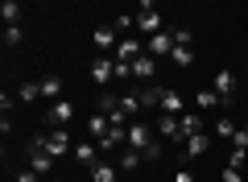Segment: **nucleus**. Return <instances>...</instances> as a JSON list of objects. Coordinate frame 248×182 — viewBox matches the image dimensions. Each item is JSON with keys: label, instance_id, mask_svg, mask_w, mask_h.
Instances as JSON below:
<instances>
[{"label": "nucleus", "instance_id": "1", "mask_svg": "<svg viewBox=\"0 0 248 182\" xmlns=\"http://www.w3.org/2000/svg\"><path fill=\"white\" fill-rule=\"evenodd\" d=\"M215 91H219V99L223 104H232V96H236V70H228V66H219L215 70Z\"/></svg>", "mask_w": 248, "mask_h": 182}, {"label": "nucleus", "instance_id": "2", "mask_svg": "<svg viewBox=\"0 0 248 182\" xmlns=\"http://www.w3.org/2000/svg\"><path fill=\"white\" fill-rule=\"evenodd\" d=\"M42 149H46V153H54V157H62L66 149H71V137H66V129H50V132L42 137Z\"/></svg>", "mask_w": 248, "mask_h": 182}, {"label": "nucleus", "instance_id": "3", "mask_svg": "<svg viewBox=\"0 0 248 182\" xmlns=\"http://www.w3.org/2000/svg\"><path fill=\"white\" fill-rule=\"evenodd\" d=\"M170 50H174V29H161V33H153L145 42V54H153V58L157 54H170Z\"/></svg>", "mask_w": 248, "mask_h": 182}, {"label": "nucleus", "instance_id": "4", "mask_svg": "<svg viewBox=\"0 0 248 182\" xmlns=\"http://www.w3.org/2000/svg\"><path fill=\"white\" fill-rule=\"evenodd\" d=\"M128 145L145 153V149L153 145V129H149V124H141V120H137V124H128Z\"/></svg>", "mask_w": 248, "mask_h": 182}, {"label": "nucleus", "instance_id": "5", "mask_svg": "<svg viewBox=\"0 0 248 182\" xmlns=\"http://www.w3.org/2000/svg\"><path fill=\"white\" fill-rule=\"evenodd\" d=\"M195 132H203V116H199V112H182V116H178V141L195 137Z\"/></svg>", "mask_w": 248, "mask_h": 182}, {"label": "nucleus", "instance_id": "6", "mask_svg": "<svg viewBox=\"0 0 248 182\" xmlns=\"http://www.w3.org/2000/svg\"><path fill=\"white\" fill-rule=\"evenodd\" d=\"M29 165H33L37 174H50L54 153H46V149H42V141H33V145H29Z\"/></svg>", "mask_w": 248, "mask_h": 182}, {"label": "nucleus", "instance_id": "7", "mask_svg": "<svg viewBox=\"0 0 248 182\" xmlns=\"http://www.w3.org/2000/svg\"><path fill=\"white\" fill-rule=\"evenodd\" d=\"M137 29H141L145 37L161 33V13H157V9H141V17H137Z\"/></svg>", "mask_w": 248, "mask_h": 182}, {"label": "nucleus", "instance_id": "8", "mask_svg": "<svg viewBox=\"0 0 248 182\" xmlns=\"http://www.w3.org/2000/svg\"><path fill=\"white\" fill-rule=\"evenodd\" d=\"M91 79L99 87H108V79H116V58H95L91 62Z\"/></svg>", "mask_w": 248, "mask_h": 182}, {"label": "nucleus", "instance_id": "9", "mask_svg": "<svg viewBox=\"0 0 248 182\" xmlns=\"http://www.w3.org/2000/svg\"><path fill=\"white\" fill-rule=\"evenodd\" d=\"M112 54H116V62H133V58H141L145 50H141V42H137V37H120V46H116Z\"/></svg>", "mask_w": 248, "mask_h": 182}, {"label": "nucleus", "instance_id": "10", "mask_svg": "<svg viewBox=\"0 0 248 182\" xmlns=\"http://www.w3.org/2000/svg\"><path fill=\"white\" fill-rule=\"evenodd\" d=\"M66 120H75V104L71 99H54V108H50V124H66Z\"/></svg>", "mask_w": 248, "mask_h": 182}, {"label": "nucleus", "instance_id": "11", "mask_svg": "<svg viewBox=\"0 0 248 182\" xmlns=\"http://www.w3.org/2000/svg\"><path fill=\"white\" fill-rule=\"evenodd\" d=\"M182 149H186V157H203L207 149H211V137H207V132H195V137L182 141Z\"/></svg>", "mask_w": 248, "mask_h": 182}, {"label": "nucleus", "instance_id": "12", "mask_svg": "<svg viewBox=\"0 0 248 182\" xmlns=\"http://www.w3.org/2000/svg\"><path fill=\"white\" fill-rule=\"evenodd\" d=\"M95 153H99V145H95V141H79V145H75V162H79V165H87V170L99 162Z\"/></svg>", "mask_w": 248, "mask_h": 182}, {"label": "nucleus", "instance_id": "13", "mask_svg": "<svg viewBox=\"0 0 248 182\" xmlns=\"http://www.w3.org/2000/svg\"><path fill=\"white\" fill-rule=\"evenodd\" d=\"M91 182H120V165L95 162V165H91Z\"/></svg>", "mask_w": 248, "mask_h": 182}, {"label": "nucleus", "instance_id": "14", "mask_svg": "<svg viewBox=\"0 0 248 182\" xmlns=\"http://www.w3.org/2000/svg\"><path fill=\"white\" fill-rule=\"evenodd\" d=\"M153 75H157V62H153V54H141V58H133V79H145V83H149Z\"/></svg>", "mask_w": 248, "mask_h": 182}, {"label": "nucleus", "instance_id": "15", "mask_svg": "<svg viewBox=\"0 0 248 182\" xmlns=\"http://www.w3.org/2000/svg\"><path fill=\"white\" fill-rule=\"evenodd\" d=\"M87 132H91V137H95V145H99V141H104L108 132H112V120H108L104 112H95V116H91V120H87Z\"/></svg>", "mask_w": 248, "mask_h": 182}, {"label": "nucleus", "instance_id": "16", "mask_svg": "<svg viewBox=\"0 0 248 182\" xmlns=\"http://www.w3.org/2000/svg\"><path fill=\"white\" fill-rule=\"evenodd\" d=\"M161 112H170V116H182V96L178 91H170V87H161Z\"/></svg>", "mask_w": 248, "mask_h": 182}, {"label": "nucleus", "instance_id": "17", "mask_svg": "<svg viewBox=\"0 0 248 182\" xmlns=\"http://www.w3.org/2000/svg\"><path fill=\"white\" fill-rule=\"evenodd\" d=\"M195 108H199V112H207V108H223V99H219L215 87H203V91L195 96Z\"/></svg>", "mask_w": 248, "mask_h": 182}, {"label": "nucleus", "instance_id": "18", "mask_svg": "<svg viewBox=\"0 0 248 182\" xmlns=\"http://www.w3.org/2000/svg\"><path fill=\"white\" fill-rule=\"evenodd\" d=\"M95 46H99V50H116V46H120V33H116V25L95 29Z\"/></svg>", "mask_w": 248, "mask_h": 182}, {"label": "nucleus", "instance_id": "19", "mask_svg": "<svg viewBox=\"0 0 248 182\" xmlns=\"http://www.w3.org/2000/svg\"><path fill=\"white\" fill-rule=\"evenodd\" d=\"M157 137H161V141H178V116L161 112V120H157Z\"/></svg>", "mask_w": 248, "mask_h": 182}, {"label": "nucleus", "instance_id": "20", "mask_svg": "<svg viewBox=\"0 0 248 182\" xmlns=\"http://www.w3.org/2000/svg\"><path fill=\"white\" fill-rule=\"evenodd\" d=\"M141 162H145V157H141V149H133V145H128V149H120V162H116V165H120V174H128V170H137Z\"/></svg>", "mask_w": 248, "mask_h": 182}, {"label": "nucleus", "instance_id": "21", "mask_svg": "<svg viewBox=\"0 0 248 182\" xmlns=\"http://www.w3.org/2000/svg\"><path fill=\"white\" fill-rule=\"evenodd\" d=\"M42 99H62V75H46L42 79Z\"/></svg>", "mask_w": 248, "mask_h": 182}, {"label": "nucleus", "instance_id": "22", "mask_svg": "<svg viewBox=\"0 0 248 182\" xmlns=\"http://www.w3.org/2000/svg\"><path fill=\"white\" fill-rule=\"evenodd\" d=\"M0 17H4V25H21V4L17 0H4L0 4Z\"/></svg>", "mask_w": 248, "mask_h": 182}, {"label": "nucleus", "instance_id": "23", "mask_svg": "<svg viewBox=\"0 0 248 182\" xmlns=\"http://www.w3.org/2000/svg\"><path fill=\"white\" fill-rule=\"evenodd\" d=\"M104 116H108V120H112V124H116V129H128V112H124V104H120V99H116V104H112V108H108V112H104Z\"/></svg>", "mask_w": 248, "mask_h": 182}, {"label": "nucleus", "instance_id": "24", "mask_svg": "<svg viewBox=\"0 0 248 182\" xmlns=\"http://www.w3.org/2000/svg\"><path fill=\"white\" fill-rule=\"evenodd\" d=\"M170 58H174V66H190V62H195V50H190V46H174Z\"/></svg>", "mask_w": 248, "mask_h": 182}, {"label": "nucleus", "instance_id": "25", "mask_svg": "<svg viewBox=\"0 0 248 182\" xmlns=\"http://www.w3.org/2000/svg\"><path fill=\"white\" fill-rule=\"evenodd\" d=\"M37 96H42V83H21L17 87V99H21V104H33Z\"/></svg>", "mask_w": 248, "mask_h": 182}, {"label": "nucleus", "instance_id": "26", "mask_svg": "<svg viewBox=\"0 0 248 182\" xmlns=\"http://www.w3.org/2000/svg\"><path fill=\"white\" fill-rule=\"evenodd\" d=\"M137 99H141V108H157L161 104V87H145V91H137Z\"/></svg>", "mask_w": 248, "mask_h": 182}, {"label": "nucleus", "instance_id": "27", "mask_svg": "<svg viewBox=\"0 0 248 182\" xmlns=\"http://www.w3.org/2000/svg\"><path fill=\"white\" fill-rule=\"evenodd\" d=\"M215 132H219V137H236V120H228V116H219V120H215Z\"/></svg>", "mask_w": 248, "mask_h": 182}, {"label": "nucleus", "instance_id": "28", "mask_svg": "<svg viewBox=\"0 0 248 182\" xmlns=\"http://www.w3.org/2000/svg\"><path fill=\"white\" fill-rule=\"evenodd\" d=\"M21 42H25L21 25H4V46H21Z\"/></svg>", "mask_w": 248, "mask_h": 182}, {"label": "nucleus", "instance_id": "29", "mask_svg": "<svg viewBox=\"0 0 248 182\" xmlns=\"http://www.w3.org/2000/svg\"><path fill=\"white\" fill-rule=\"evenodd\" d=\"M112 25H116V33H128V29H137V17H116Z\"/></svg>", "mask_w": 248, "mask_h": 182}, {"label": "nucleus", "instance_id": "30", "mask_svg": "<svg viewBox=\"0 0 248 182\" xmlns=\"http://www.w3.org/2000/svg\"><path fill=\"white\" fill-rule=\"evenodd\" d=\"M244 162H248V153H240V149L228 153V165H236V170H244Z\"/></svg>", "mask_w": 248, "mask_h": 182}, {"label": "nucleus", "instance_id": "31", "mask_svg": "<svg viewBox=\"0 0 248 182\" xmlns=\"http://www.w3.org/2000/svg\"><path fill=\"white\" fill-rule=\"evenodd\" d=\"M141 157H145V162H157V157H161V141H153V145H149V149H145V153H141Z\"/></svg>", "mask_w": 248, "mask_h": 182}, {"label": "nucleus", "instance_id": "32", "mask_svg": "<svg viewBox=\"0 0 248 182\" xmlns=\"http://www.w3.org/2000/svg\"><path fill=\"white\" fill-rule=\"evenodd\" d=\"M174 46H190V29H174Z\"/></svg>", "mask_w": 248, "mask_h": 182}, {"label": "nucleus", "instance_id": "33", "mask_svg": "<svg viewBox=\"0 0 248 182\" xmlns=\"http://www.w3.org/2000/svg\"><path fill=\"white\" fill-rule=\"evenodd\" d=\"M37 178H42V174H37L33 165H29V170H21V174H17V182H37Z\"/></svg>", "mask_w": 248, "mask_h": 182}, {"label": "nucleus", "instance_id": "34", "mask_svg": "<svg viewBox=\"0 0 248 182\" xmlns=\"http://www.w3.org/2000/svg\"><path fill=\"white\" fill-rule=\"evenodd\" d=\"M223 182H244V178H240V170H236V165H228V170H223Z\"/></svg>", "mask_w": 248, "mask_h": 182}, {"label": "nucleus", "instance_id": "35", "mask_svg": "<svg viewBox=\"0 0 248 182\" xmlns=\"http://www.w3.org/2000/svg\"><path fill=\"white\" fill-rule=\"evenodd\" d=\"M174 182H195V174L190 170H174Z\"/></svg>", "mask_w": 248, "mask_h": 182}, {"label": "nucleus", "instance_id": "36", "mask_svg": "<svg viewBox=\"0 0 248 182\" xmlns=\"http://www.w3.org/2000/svg\"><path fill=\"white\" fill-rule=\"evenodd\" d=\"M141 9H157V0H141Z\"/></svg>", "mask_w": 248, "mask_h": 182}, {"label": "nucleus", "instance_id": "37", "mask_svg": "<svg viewBox=\"0 0 248 182\" xmlns=\"http://www.w3.org/2000/svg\"><path fill=\"white\" fill-rule=\"evenodd\" d=\"M120 182H124V178H120Z\"/></svg>", "mask_w": 248, "mask_h": 182}]
</instances>
